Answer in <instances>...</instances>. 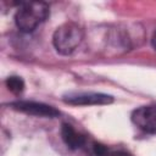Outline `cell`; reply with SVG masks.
Returning <instances> with one entry per match:
<instances>
[{"label":"cell","instance_id":"cell-1","mask_svg":"<svg viewBox=\"0 0 156 156\" xmlns=\"http://www.w3.org/2000/svg\"><path fill=\"white\" fill-rule=\"evenodd\" d=\"M49 16V6L43 1L22 2L15 15V22L18 29L29 33L33 32Z\"/></svg>","mask_w":156,"mask_h":156},{"label":"cell","instance_id":"cell-2","mask_svg":"<svg viewBox=\"0 0 156 156\" xmlns=\"http://www.w3.org/2000/svg\"><path fill=\"white\" fill-rule=\"evenodd\" d=\"M82 39H83V29L73 22H67L60 26L55 30L52 37V43L55 49L60 54L69 55L77 49Z\"/></svg>","mask_w":156,"mask_h":156},{"label":"cell","instance_id":"cell-3","mask_svg":"<svg viewBox=\"0 0 156 156\" xmlns=\"http://www.w3.org/2000/svg\"><path fill=\"white\" fill-rule=\"evenodd\" d=\"M132 122L145 133H156V106H141L134 110Z\"/></svg>","mask_w":156,"mask_h":156},{"label":"cell","instance_id":"cell-4","mask_svg":"<svg viewBox=\"0 0 156 156\" xmlns=\"http://www.w3.org/2000/svg\"><path fill=\"white\" fill-rule=\"evenodd\" d=\"M11 106L21 112L33 115V116H39V117H56L60 112L54 108L52 106L41 104V102H35V101H16L12 102Z\"/></svg>","mask_w":156,"mask_h":156},{"label":"cell","instance_id":"cell-5","mask_svg":"<svg viewBox=\"0 0 156 156\" xmlns=\"http://www.w3.org/2000/svg\"><path fill=\"white\" fill-rule=\"evenodd\" d=\"M66 102L72 105H106L113 101L112 96L100 93H89V94H78L74 96H68L65 99Z\"/></svg>","mask_w":156,"mask_h":156},{"label":"cell","instance_id":"cell-6","mask_svg":"<svg viewBox=\"0 0 156 156\" xmlns=\"http://www.w3.org/2000/svg\"><path fill=\"white\" fill-rule=\"evenodd\" d=\"M61 136L65 144L72 150H77L82 147L85 143L84 136L80 133H78L71 124L67 123H63L61 127Z\"/></svg>","mask_w":156,"mask_h":156},{"label":"cell","instance_id":"cell-7","mask_svg":"<svg viewBox=\"0 0 156 156\" xmlns=\"http://www.w3.org/2000/svg\"><path fill=\"white\" fill-rule=\"evenodd\" d=\"M5 83H6L7 89H9L11 93H13V94H20V93H22L23 89H24V82H23L20 77H15V76L9 77Z\"/></svg>","mask_w":156,"mask_h":156},{"label":"cell","instance_id":"cell-8","mask_svg":"<svg viewBox=\"0 0 156 156\" xmlns=\"http://www.w3.org/2000/svg\"><path fill=\"white\" fill-rule=\"evenodd\" d=\"M104 156H130L126 151H107Z\"/></svg>","mask_w":156,"mask_h":156},{"label":"cell","instance_id":"cell-9","mask_svg":"<svg viewBox=\"0 0 156 156\" xmlns=\"http://www.w3.org/2000/svg\"><path fill=\"white\" fill-rule=\"evenodd\" d=\"M152 46H154V49L156 50V32H155L154 35H152Z\"/></svg>","mask_w":156,"mask_h":156}]
</instances>
